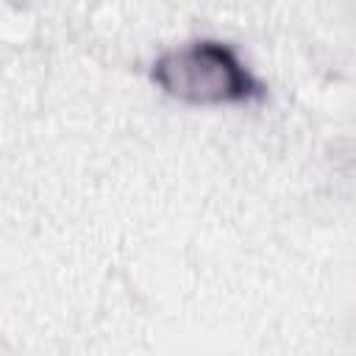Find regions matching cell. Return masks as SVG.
<instances>
[{
    "instance_id": "obj_1",
    "label": "cell",
    "mask_w": 356,
    "mask_h": 356,
    "mask_svg": "<svg viewBox=\"0 0 356 356\" xmlns=\"http://www.w3.org/2000/svg\"><path fill=\"white\" fill-rule=\"evenodd\" d=\"M153 81L192 103H234L259 95V83L239 56L220 42H192L161 56Z\"/></svg>"
}]
</instances>
